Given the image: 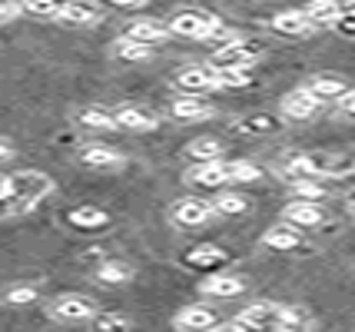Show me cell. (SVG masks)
<instances>
[{
	"label": "cell",
	"instance_id": "cell-32",
	"mask_svg": "<svg viewBox=\"0 0 355 332\" xmlns=\"http://www.w3.org/2000/svg\"><path fill=\"white\" fill-rule=\"evenodd\" d=\"M93 329L96 332H130L133 322H130V316H123V313H100V316L93 319Z\"/></svg>",
	"mask_w": 355,
	"mask_h": 332
},
{
	"label": "cell",
	"instance_id": "cell-30",
	"mask_svg": "<svg viewBox=\"0 0 355 332\" xmlns=\"http://www.w3.org/2000/svg\"><path fill=\"white\" fill-rule=\"evenodd\" d=\"M27 17H37V20H60L63 3L57 0H31V3H20Z\"/></svg>",
	"mask_w": 355,
	"mask_h": 332
},
{
	"label": "cell",
	"instance_id": "cell-31",
	"mask_svg": "<svg viewBox=\"0 0 355 332\" xmlns=\"http://www.w3.org/2000/svg\"><path fill=\"white\" fill-rule=\"evenodd\" d=\"M236 130H239V133H249V137H263V133H272V130H276V116H269V113L246 116V120L236 123Z\"/></svg>",
	"mask_w": 355,
	"mask_h": 332
},
{
	"label": "cell",
	"instance_id": "cell-24",
	"mask_svg": "<svg viewBox=\"0 0 355 332\" xmlns=\"http://www.w3.org/2000/svg\"><path fill=\"white\" fill-rule=\"evenodd\" d=\"M186 157L196 159V163H219L223 159V143L216 137H196V140L186 143Z\"/></svg>",
	"mask_w": 355,
	"mask_h": 332
},
{
	"label": "cell",
	"instance_id": "cell-10",
	"mask_svg": "<svg viewBox=\"0 0 355 332\" xmlns=\"http://www.w3.org/2000/svg\"><path fill=\"white\" fill-rule=\"evenodd\" d=\"M116 123L123 130H133V133H150V130L159 127V116L153 110H146V107H139V103H120L116 110Z\"/></svg>",
	"mask_w": 355,
	"mask_h": 332
},
{
	"label": "cell",
	"instance_id": "cell-33",
	"mask_svg": "<svg viewBox=\"0 0 355 332\" xmlns=\"http://www.w3.org/2000/svg\"><path fill=\"white\" fill-rule=\"evenodd\" d=\"M226 166H230V183H256L263 176V170L246 163V159H232V163L226 159Z\"/></svg>",
	"mask_w": 355,
	"mask_h": 332
},
{
	"label": "cell",
	"instance_id": "cell-9",
	"mask_svg": "<svg viewBox=\"0 0 355 332\" xmlns=\"http://www.w3.org/2000/svg\"><path fill=\"white\" fill-rule=\"evenodd\" d=\"M173 326L180 332H209L216 329V313L209 309V306H200V302H193V306H183L176 316H173Z\"/></svg>",
	"mask_w": 355,
	"mask_h": 332
},
{
	"label": "cell",
	"instance_id": "cell-36",
	"mask_svg": "<svg viewBox=\"0 0 355 332\" xmlns=\"http://www.w3.org/2000/svg\"><path fill=\"white\" fill-rule=\"evenodd\" d=\"M325 196V186L319 180H302V183H293V200H302V203H319Z\"/></svg>",
	"mask_w": 355,
	"mask_h": 332
},
{
	"label": "cell",
	"instance_id": "cell-12",
	"mask_svg": "<svg viewBox=\"0 0 355 332\" xmlns=\"http://www.w3.org/2000/svg\"><path fill=\"white\" fill-rule=\"evenodd\" d=\"M325 220V209L319 203H302V200H289L282 206V222H289L295 229H312Z\"/></svg>",
	"mask_w": 355,
	"mask_h": 332
},
{
	"label": "cell",
	"instance_id": "cell-15",
	"mask_svg": "<svg viewBox=\"0 0 355 332\" xmlns=\"http://www.w3.org/2000/svg\"><path fill=\"white\" fill-rule=\"evenodd\" d=\"M103 17L107 10L100 7V3H63V14L57 24H67V27H96V24H103Z\"/></svg>",
	"mask_w": 355,
	"mask_h": 332
},
{
	"label": "cell",
	"instance_id": "cell-21",
	"mask_svg": "<svg viewBox=\"0 0 355 332\" xmlns=\"http://www.w3.org/2000/svg\"><path fill=\"white\" fill-rule=\"evenodd\" d=\"M80 163L83 166H90V170H120L126 159L120 150H113V146H87L83 153H80Z\"/></svg>",
	"mask_w": 355,
	"mask_h": 332
},
{
	"label": "cell",
	"instance_id": "cell-42",
	"mask_svg": "<svg viewBox=\"0 0 355 332\" xmlns=\"http://www.w3.org/2000/svg\"><path fill=\"white\" fill-rule=\"evenodd\" d=\"M345 206H349V209H352V213H355V186H352V190H349V196H345Z\"/></svg>",
	"mask_w": 355,
	"mask_h": 332
},
{
	"label": "cell",
	"instance_id": "cell-28",
	"mask_svg": "<svg viewBox=\"0 0 355 332\" xmlns=\"http://www.w3.org/2000/svg\"><path fill=\"white\" fill-rule=\"evenodd\" d=\"M186 263L189 266H219V263H226V250H219V246H196V250L186 253Z\"/></svg>",
	"mask_w": 355,
	"mask_h": 332
},
{
	"label": "cell",
	"instance_id": "cell-13",
	"mask_svg": "<svg viewBox=\"0 0 355 332\" xmlns=\"http://www.w3.org/2000/svg\"><path fill=\"white\" fill-rule=\"evenodd\" d=\"M315 176H352L355 173V153H309Z\"/></svg>",
	"mask_w": 355,
	"mask_h": 332
},
{
	"label": "cell",
	"instance_id": "cell-2",
	"mask_svg": "<svg viewBox=\"0 0 355 332\" xmlns=\"http://www.w3.org/2000/svg\"><path fill=\"white\" fill-rule=\"evenodd\" d=\"M223 27V20L209 10H196V7H186V10H176L170 17V30L176 37H186V40H209L213 33Z\"/></svg>",
	"mask_w": 355,
	"mask_h": 332
},
{
	"label": "cell",
	"instance_id": "cell-27",
	"mask_svg": "<svg viewBox=\"0 0 355 332\" xmlns=\"http://www.w3.org/2000/svg\"><path fill=\"white\" fill-rule=\"evenodd\" d=\"M96 279L107 283V286H123L133 279V266H126V263H100Z\"/></svg>",
	"mask_w": 355,
	"mask_h": 332
},
{
	"label": "cell",
	"instance_id": "cell-6",
	"mask_svg": "<svg viewBox=\"0 0 355 332\" xmlns=\"http://www.w3.org/2000/svg\"><path fill=\"white\" fill-rule=\"evenodd\" d=\"M259 60V47L249 40H236L230 47H219L209 53V67L213 70H249Z\"/></svg>",
	"mask_w": 355,
	"mask_h": 332
},
{
	"label": "cell",
	"instance_id": "cell-7",
	"mask_svg": "<svg viewBox=\"0 0 355 332\" xmlns=\"http://www.w3.org/2000/svg\"><path fill=\"white\" fill-rule=\"evenodd\" d=\"M216 216V209L213 203H206V200H196V196H183V200H176L170 206V220L176 226H183V229H196V226H206V222Z\"/></svg>",
	"mask_w": 355,
	"mask_h": 332
},
{
	"label": "cell",
	"instance_id": "cell-23",
	"mask_svg": "<svg viewBox=\"0 0 355 332\" xmlns=\"http://www.w3.org/2000/svg\"><path fill=\"white\" fill-rule=\"evenodd\" d=\"M77 123L83 130H96V133H113V130H120L113 110H103V107H83V110L77 113Z\"/></svg>",
	"mask_w": 355,
	"mask_h": 332
},
{
	"label": "cell",
	"instance_id": "cell-1",
	"mask_svg": "<svg viewBox=\"0 0 355 332\" xmlns=\"http://www.w3.org/2000/svg\"><path fill=\"white\" fill-rule=\"evenodd\" d=\"M53 176L40 173V170H20L10 176V196L0 203V216H24L33 206L46 200L53 193Z\"/></svg>",
	"mask_w": 355,
	"mask_h": 332
},
{
	"label": "cell",
	"instance_id": "cell-11",
	"mask_svg": "<svg viewBox=\"0 0 355 332\" xmlns=\"http://www.w3.org/2000/svg\"><path fill=\"white\" fill-rule=\"evenodd\" d=\"M279 107H282V116H286V120H312L322 103H319L306 87H295V90H289V94L282 96Z\"/></svg>",
	"mask_w": 355,
	"mask_h": 332
},
{
	"label": "cell",
	"instance_id": "cell-26",
	"mask_svg": "<svg viewBox=\"0 0 355 332\" xmlns=\"http://www.w3.org/2000/svg\"><path fill=\"white\" fill-rule=\"evenodd\" d=\"M213 209H216L219 216H239V213H246L249 209V200L243 193H232V190H223L213 200Z\"/></svg>",
	"mask_w": 355,
	"mask_h": 332
},
{
	"label": "cell",
	"instance_id": "cell-4",
	"mask_svg": "<svg viewBox=\"0 0 355 332\" xmlns=\"http://www.w3.org/2000/svg\"><path fill=\"white\" fill-rule=\"evenodd\" d=\"M173 87L180 90V96H202V94H213V90H223L219 87V73L209 64L180 70L176 80H173Z\"/></svg>",
	"mask_w": 355,
	"mask_h": 332
},
{
	"label": "cell",
	"instance_id": "cell-39",
	"mask_svg": "<svg viewBox=\"0 0 355 332\" xmlns=\"http://www.w3.org/2000/svg\"><path fill=\"white\" fill-rule=\"evenodd\" d=\"M339 113L349 116V120H355V90H349V94L339 100Z\"/></svg>",
	"mask_w": 355,
	"mask_h": 332
},
{
	"label": "cell",
	"instance_id": "cell-8",
	"mask_svg": "<svg viewBox=\"0 0 355 332\" xmlns=\"http://www.w3.org/2000/svg\"><path fill=\"white\" fill-rule=\"evenodd\" d=\"M123 37H130V40H137V44L153 50L156 44L170 40L173 30H170V24H163V20H156V17H137V20H126Z\"/></svg>",
	"mask_w": 355,
	"mask_h": 332
},
{
	"label": "cell",
	"instance_id": "cell-35",
	"mask_svg": "<svg viewBox=\"0 0 355 332\" xmlns=\"http://www.w3.org/2000/svg\"><path fill=\"white\" fill-rule=\"evenodd\" d=\"M309 329V313L299 309V306H286L282 313V329L279 332H306Z\"/></svg>",
	"mask_w": 355,
	"mask_h": 332
},
{
	"label": "cell",
	"instance_id": "cell-22",
	"mask_svg": "<svg viewBox=\"0 0 355 332\" xmlns=\"http://www.w3.org/2000/svg\"><path fill=\"white\" fill-rule=\"evenodd\" d=\"M302 14L309 17L315 27H336L342 17H345V7H339L336 0H312L302 7Z\"/></svg>",
	"mask_w": 355,
	"mask_h": 332
},
{
	"label": "cell",
	"instance_id": "cell-18",
	"mask_svg": "<svg viewBox=\"0 0 355 332\" xmlns=\"http://www.w3.org/2000/svg\"><path fill=\"white\" fill-rule=\"evenodd\" d=\"M170 113L176 120H183V123H200V120L216 116V110H213L202 96H176L170 103Z\"/></svg>",
	"mask_w": 355,
	"mask_h": 332
},
{
	"label": "cell",
	"instance_id": "cell-20",
	"mask_svg": "<svg viewBox=\"0 0 355 332\" xmlns=\"http://www.w3.org/2000/svg\"><path fill=\"white\" fill-rule=\"evenodd\" d=\"M263 246L266 250H279V253H289V250H299L302 246V233L289 226V222H276L263 233Z\"/></svg>",
	"mask_w": 355,
	"mask_h": 332
},
{
	"label": "cell",
	"instance_id": "cell-17",
	"mask_svg": "<svg viewBox=\"0 0 355 332\" xmlns=\"http://www.w3.org/2000/svg\"><path fill=\"white\" fill-rule=\"evenodd\" d=\"M186 183H193V186H226L230 183V166H226V159L196 163V166L186 170Z\"/></svg>",
	"mask_w": 355,
	"mask_h": 332
},
{
	"label": "cell",
	"instance_id": "cell-34",
	"mask_svg": "<svg viewBox=\"0 0 355 332\" xmlns=\"http://www.w3.org/2000/svg\"><path fill=\"white\" fill-rule=\"evenodd\" d=\"M70 222H73V226H83V229H93V226H103V222H107V213L96 209V206H80V209L70 213Z\"/></svg>",
	"mask_w": 355,
	"mask_h": 332
},
{
	"label": "cell",
	"instance_id": "cell-19",
	"mask_svg": "<svg viewBox=\"0 0 355 332\" xmlns=\"http://www.w3.org/2000/svg\"><path fill=\"white\" fill-rule=\"evenodd\" d=\"M272 30L286 33V37H309V33H315L319 27H315L302 10H279V14L272 17Z\"/></svg>",
	"mask_w": 355,
	"mask_h": 332
},
{
	"label": "cell",
	"instance_id": "cell-14",
	"mask_svg": "<svg viewBox=\"0 0 355 332\" xmlns=\"http://www.w3.org/2000/svg\"><path fill=\"white\" fill-rule=\"evenodd\" d=\"M306 90H309L319 103H329V100H336V103H339V100L349 94L352 87H349V83H345V77H339V73H315V77H309Z\"/></svg>",
	"mask_w": 355,
	"mask_h": 332
},
{
	"label": "cell",
	"instance_id": "cell-25",
	"mask_svg": "<svg viewBox=\"0 0 355 332\" xmlns=\"http://www.w3.org/2000/svg\"><path fill=\"white\" fill-rule=\"evenodd\" d=\"M110 50H113V57H116V60H130V64H137V60H150V53H153L150 47H143V44L130 40V37H116Z\"/></svg>",
	"mask_w": 355,
	"mask_h": 332
},
{
	"label": "cell",
	"instance_id": "cell-44",
	"mask_svg": "<svg viewBox=\"0 0 355 332\" xmlns=\"http://www.w3.org/2000/svg\"><path fill=\"white\" fill-rule=\"evenodd\" d=\"M345 14H349V17H355V3H352V7H345Z\"/></svg>",
	"mask_w": 355,
	"mask_h": 332
},
{
	"label": "cell",
	"instance_id": "cell-37",
	"mask_svg": "<svg viewBox=\"0 0 355 332\" xmlns=\"http://www.w3.org/2000/svg\"><path fill=\"white\" fill-rule=\"evenodd\" d=\"M219 73V87L223 90H243L252 83V73L249 70H216Z\"/></svg>",
	"mask_w": 355,
	"mask_h": 332
},
{
	"label": "cell",
	"instance_id": "cell-40",
	"mask_svg": "<svg viewBox=\"0 0 355 332\" xmlns=\"http://www.w3.org/2000/svg\"><path fill=\"white\" fill-rule=\"evenodd\" d=\"M10 157H14V143L0 137V159H10Z\"/></svg>",
	"mask_w": 355,
	"mask_h": 332
},
{
	"label": "cell",
	"instance_id": "cell-3",
	"mask_svg": "<svg viewBox=\"0 0 355 332\" xmlns=\"http://www.w3.org/2000/svg\"><path fill=\"white\" fill-rule=\"evenodd\" d=\"M282 313H286V306L263 299L246 306L239 316L232 319V326L239 332H279L282 329Z\"/></svg>",
	"mask_w": 355,
	"mask_h": 332
},
{
	"label": "cell",
	"instance_id": "cell-38",
	"mask_svg": "<svg viewBox=\"0 0 355 332\" xmlns=\"http://www.w3.org/2000/svg\"><path fill=\"white\" fill-rule=\"evenodd\" d=\"M20 14H24V7H20V3H0V27H3V24H10V20L20 17Z\"/></svg>",
	"mask_w": 355,
	"mask_h": 332
},
{
	"label": "cell",
	"instance_id": "cell-5",
	"mask_svg": "<svg viewBox=\"0 0 355 332\" xmlns=\"http://www.w3.org/2000/svg\"><path fill=\"white\" fill-rule=\"evenodd\" d=\"M50 316L57 322H90V319L100 316L96 302L87 299V296H77V292H63L50 302Z\"/></svg>",
	"mask_w": 355,
	"mask_h": 332
},
{
	"label": "cell",
	"instance_id": "cell-43",
	"mask_svg": "<svg viewBox=\"0 0 355 332\" xmlns=\"http://www.w3.org/2000/svg\"><path fill=\"white\" fill-rule=\"evenodd\" d=\"M209 332H239V329H236V326L230 322V326H216V329H209Z\"/></svg>",
	"mask_w": 355,
	"mask_h": 332
},
{
	"label": "cell",
	"instance_id": "cell-29",
	"mask_svg": "<svg viewBox=\"0 0 355 332\" xmlns=\"http://www.w3.org/2000/svg\"><path fill=\"white\" fill-rule=\"evenodd\" d=\"M37 296H40V289L31 283H14L0 292V299L7 302V306H27V302H33Z\"/></svg>",
	"mask_w": 355,
	"mask_h": 332
},
{
	"label": "cell",
	"instance_id": "cell-16",
	"mask_svg": "<svg viewBox=\"0 0 355 332\" xmlns=\"http://www.w3.org/2000/svg\"><path fill=\"white\" fill-rule=\"evenodd\" d=\"M200 292L213 296V299H232V296H243L246 292V279L243 276H232V272H216V276H206L202 279Z\"/></svg>",
	"mask_w": 355,
	"mask_h": 332
},
{
	"label": "cell",
	"instance_id": "cell-41",
	"mask_svg": "<svg viewBox=\"0 0 355 332\" xmlns=\"http://www.w3.org/2000/svg\"><path fill=\"white\" fill-rule=\"evenodd\" d=\"M7 196H10V176H3V173H0V203H3Z\"/></svg>",
	"mask_w": 355,
	"mask_h": 332
}]
</instances>
